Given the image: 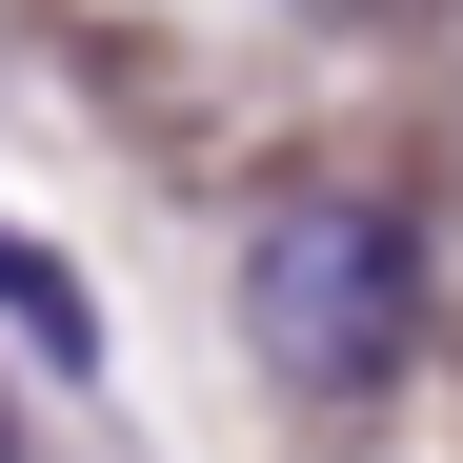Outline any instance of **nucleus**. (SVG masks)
Masks as SVG:
<instances>
[{
  "label": "nucleus",
  "instance_id": "f257e3e1",
  "mask_svg": "<svg viewBox=\"0 0 463 463\" xmlns=\"http://www.w3.org/2000/svg\"><path fill=\"white\" fill-rule=\"evenodd\" d=\"M242 323H262V363L302 383V403H363V383L423 343V242L383 202H282L242 242Z\"/></svg>",
  "mask_w": 463,
  "mask_h": 463
},
{
  "label": "nucleus",
  "instance_id": "f03ea898",
  "mask_svg": "<svg viewBox=\"0 0 463 463\" xmlns=\"http://www.w3.org/2000/svg\"><path fill=\"white\" fill-rule=\"evenodd\" d=\"M0 302H21V323H41V343H61V363H81V343H101V323H81V302H61V262H41V242H21V222H0Z\"/></svg>",
  "mask_w": 463,
  "mask_h": 463
},
{
  "label": "nucleus",
  "instance_id": "7ed1b4c3",
  "mask_svg": "<svg viewBox=\"0 0 463 463\" xmlns=\"http://www.w3.org/2000/svg\"><path fill=\"white\" fill-rule=\"evenodd\" d=\"M282 21H343V0H282Z\"/></svg>",
  "mask_w": 463,
  "mask_h": 463
},
{
  "label": "nucleus",
  "instance_id": "20e7f679",
  "mask_svg": "<svg viewBox=\"0 0 463 463\" xmlns=\"http://www.w3.org/2000/svg\"><path fill=\"white\" fill-rule=\"evenodd\" d=\"M0 443H21V423H0Z\"/></svg>",
  "mask_w": 463,
  "mask_h": 463
}]
</instances>
